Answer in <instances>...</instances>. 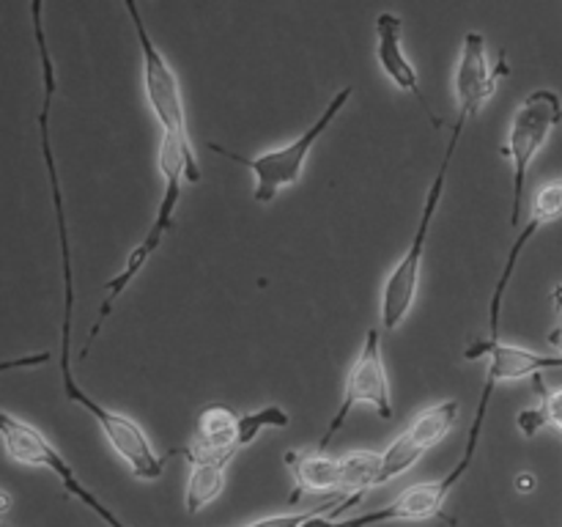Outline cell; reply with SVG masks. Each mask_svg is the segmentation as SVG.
Returning a JSON list of instances; mask_svg holds the SVG:
<instances>
[{
    "instance_id": "cell-20",
    "label": "cell",
    "mask_w": 562,
    "mask_h": 527,
    "mask_svg": "<svg viewBox=\"0 0 562 527\" xmlns=\"http://www.w3.org/2000/svg\"><path fill=\"white\" fill-rule=\"evenodd\" d=\"M514 486L519 494H530V492H536L538 478L532 475V472H519V475L514 478Z\"/></svg>"
},
{
    "instance_id": "cell-15",
    "label": "cell",
    "mask_w": 562,
    "mask_h": 527,
    "mask_svg": "<svg viewBox=\"0 0 562 527\" xmlns=\"http://www.w3.org/2000/svg\"><path fill=\"white\" fill-rule=\"evenodd\" d=\"M404 22H401L398 14H393V11H382V14L376 16V60L379 66H382L384 75L390 77V80L395 82V86L401 88V91L412 93V97L420 102V108L426 110V115L431 119V124L442 126V119H437L431 110V104H428L426 93H423L420 88V77H417V69L412 66L409 55L404 53Z\"/></svg>"
},
{
    "instance_id": "cell-3",
    "label": "cell",
    "mask_w": 562,
    "mask_h": 527,
    "mask_svg": "<svg viewBox=\"0 0 562 527\" xmlns=\"http://www.w3.org/2000/svg\"><path fill=\"white\" fill-rule=\"evenodd\" d=\"M470 121V115H461L459 121L453 124V132H450L448 148L442 154V162H439L437 176H434L431 187L426 192V201H423V212L420 220H417V231L412 236L409 247L404 250V256L398 258V264L393 267V272L387 274L382 285V327L384 329H398L401 324L406 322V316L412 313L417 300V289H420V272H423V256H426V245H428V234H431L434 217L439 212V203H442L445 187H448V176H450V165H453L456 152H459L461 135H464V126Z\"/></svg>"
},
{
    "instance_id": "cell-16",
    "label": "cell",
    "mask_w": 562,
    "mask_h": 527,
    "mask_svg": "<svg viewBox=\"0 0 562 527\" xmlns=\"http://www.w3.org/2000/svg\"><path fill=\"white\" fill-rule=\"evenodd\" d=\"M285 467L294 475V492H291L289 503L294 505L302 494L307 492H338L344 494V464H340V456L322 453V450H289L283 456ZM346 497V494H344Z\"/></svg>"
},
{
    "instance_id": "cell-8",
    "label": "cell",
    "mask_w": 562,
    "mask_h": 527,
    "mask_svg": "<svg viewBox=\"0 0 562 527\" xmlns=\"http://www.w3.org/2000/svg\"><path fill=\"white\" fill-rule=\"evenodd\" d=\"M0 437H3V448L9 453V459H14L16 464L25 467H42L49 470L60 481L66 494H71L75 500H80L82 505L93 511L102 522H108L110 527H126L86 483L77 478V472L71 470L69 461L58 453L53 442L38 431L36 426L25 423L22 417H14L11 412H0Z\"/></svg>"
},
{
    "instance_id": "cell-12",
    "label": "cell",
    "mask_w": 562,
    "mask_h": 527,
    "mask_svg": "<svg viewBox=\"0 0 562 527\" xmlns=\"http://www.w3.org/2000/svg\"><path fill=\"white\" fill-rule=\"evenodd\" d=\"M508 60H505V53H499L497 64L488 60L486 38L483 33L470 31L464 36V44H461V58L459 66H456V102H459L461 115H475L488 99L497 93L499 77H508Z\"/></svg>"
},
{
    "instance_id": "cell-10",
    "label": "cell",
    "mask_w": 562,
    "mask_h": 527,
    "mask_svg": "<svg viewBox=\"0 0 562 527\" xmlns=\"http://www.w3.org/2000/svg\"><path fill=\"white\" fill-rule=\"evenodd\" d=\"M165 187H162V198H159V206H157V214H154V223L151 228L146 231V236L140 239V245L135 247V250L126 256V264L121 267V272L115 274V278H110L108 283H104V300L102 305H99V313H97V322H93L91 333H88V340L82 344L80 349V360H86L88 357V349L93 346V340L99 338V333H102L104 322H108V316L113 313L115 302L124 296V291L130 289L132 280L137 278V274L143 272V267H146L148 261H151L154 253L159 250V245L165 242V236L170 234V228H173L176 223V206H179V198H181V184L187 181L184 173H165Z\"/></svg>"
},
{
    "instance_id": "cell-21",
    "label": "cell",
    "mask_w": 562,
    "mask_h": 527,
    "mask_svg": "<svg viewBox=\"0 0 562 527\" xmlns=\"http://www.w3.org/2000/svg\"><path fill=\"white\" fill-rule=\"evenodd\" d=\"M552 305H554V311H558L560 327H562V283L554 285V291H552Z\"/></svg>"
},
{
    "instance_id": "cell-22",
    "label": "cell",
    "mask_w": 562,
    "mask_h": 527,
    "mask_svg": "<svg viewBox=\"0 0 562 527\" xmlns=\"http://www.w3.org/2000/svg\"><path fill=\"white\" fill-rule=\"evenodd\" d=\"M0 500H3V505H0V511H3V514H5V511L11 508V497H9V492L0 494Z\"/></svg>"
},
{
    "instance_id": "cell-11",
    "label": "cell",
    "mask_w": 562,
    "mask_h": 527,
    "mask_svg": "<svg viewBox=\"0 0 562 527\" xmlns=\"http://www.w3.org/2000/svg\"><path fill=\"white\" fill-rule=\"evenodd\" d=\"M461 406L459 401L448 399L439 401V404L426 406L423 412H417L412 417L409 426L387 445V450H382V472H379V486L395 481V478L406 475L423 456L431 448H437L439 442L448 439V434L453 431L456 423H459Z\"/></svg>"
},
{
    "instance_id": "cell-13",
    "label": "cell",
    "mask_w": 562,
    "mask_h": 527,
    "mask_svg": "<svg viewBox=\"0 0 562 527\" xmlns=\"http://www.w3.org/2000/svg\"><path fill=\"white\" fill-rule=\"evenodd\" d=\"M560 217H562V176L560 179L549 181V184H543L541 190H538L536 201H532V209H530V217H527V225L519 231V236H516L514 245H510L508 258H505V267H503V272H499L497 283H494L492 300H488V335H486L488 340H499V316H503V300H505V291H508L510 278H514L516 267H519L521 253H525V247L536 239V234L543 228V225L554 223V220H560Z\"/></svg>"
},
{
    "instance_id": "cell-9",
    "label": "cell",
    "mask_w": 562,
    "mask_h": 527,
    "mask_svg": "<svg viewBox=\"0 0 562 527\" xmlns=\"http://www.w3.org/2000/svg\"><path fill=\"white\" fill-rule=\"evenodd\" d=\"M357 406H371L382 421H393V393H390V379L387 368H384L382 357V333L379 329H368L366 340H362L360 351H357L355 362L349 368V377H346L344 395H340V404L335 410V417L329 421L327 431L318 439L316 450H327V445L333 442V437L338 431H344L346 421H349L351 410Z\"/></svg>"
},
{
    "instance_id": "cell-5",
    "label": "cell",
    "mask_w": 562,
    "mask_h": 527,
    "mask_svg": "<svg viewBox=\"0 0 562 527\" xmlns=\"http://www.w3.org/2000/svg\"><path fill=\"white\" fill-rule=\"evenodd\" d=\"M560 121L562 99L552 88H536L532 93H527V99L516 108L514 119H510L508 141L503 143L499 152H503V157L510 162V170H514V195H510L514 198V203H510V225L514 228L521 223L527 173H530L538 152L547 146Z\"/></svg>"
},
{
    "instance_id": "cell-6",
    "label": "cell",
    "mask_w": 562,
    "mask_h": 527,
    "mask_svg": "<svg viewBox=\"0 0 562 527\" xmlns=\"http://www.w3.org/2000/svg\"><path fill=\"white\" fill-rule=\"evenodd\" d=\"M472 467L470 459L461 456L459 464L448 472L439 481H426V483H412L406 486L393 503L382 505V508L366 511V514L349 516V519H340L349 505L360 503V497H351L346 503H340L338 508L322 511V514L311 516L302 527H382L390 525V522H426V519H445L442 508L448 503L450 492L456 489V483H461V478L467 475V470Z\"/></svg>"
},
{
    "instance_id": "cell-2",
    "label": "cell",
    "mask_w": 562,
    "mask_h": 527,
    "mask_svg": "<svg viewBox=\"0 0 562 527\" xmlns=\"http://www.w3.org/2000/svg\"><path fill=\"white\" fill-rule=\"evenodd\" d=\"M289 412L278 404H267L247 415L225 404L206 406L198 415V434L192 445L179 450L190 464L184 486L187 514H201L223 494L225 472L239 450L252 445V439L267 428H289Z\"/></svg>"
},
{
    "instance_id": "cell-18",
    "label": "cell",
    "mask_w": 562,
    "mask_h": 527,
    "mask_svg": "<svg viewBox=\"0 0 562 527\" xmlns=\"http://www.w3.org/2000/svg\"><path fill=\"white\" fill-rule=\"evenodd\" d=\"M338 503H318L313 505V508L307 511H300V514H278V516H267V519H258V522H250L247 527H302L305 525L311 516L322 514V511H333Z\"/></svg>"
},
{
    "instance_id": "cell-1",
    "label": "cell",
    "mask_w": 562,
    "mask_h": 527,
    "mask_svg": "<svg viewBox=\"0 0 562 527\" xmlns=\"http://www.w3.org/2000/svg\"><path fill=\"white\" fill-rule=\"evenodd\" d=\"M31 22H33V42H36L38 66H42V110H38V143H42L44 168L49 176V190H53V209H55V228H58V250H60V278H64V318H60V388H64L66 401L86 410L93 421L99 423L102 434L108 437L110 448L126 461L132 475L137 481H157L165 470V459L154 450L151 439L143 431L137 421L130 415L110 410L102 401L91 399L86 390L77 384L71 373V322H75V264H71V242L69 225H66L64 192H60L58 162H55L53 146V102L58 93V77H55V60L49 53L47 36H44V3L33 0L31 3Z\"/></svg>"
},
{
    "instance_id": "cell-4",
    "label": "cell",
    "mask_w": 562,
    "mask_h": 527,
    "mask_svg": "<svg viewBox=\"0 0 562 527\" xmlns=\"http://www.w3.org/2000/svg\"><path fill=\"white\" fill-rule=\"evenodd\" d=\"M351 97H355V88L351 86L338 88V91L333 93V99H329L327 108L322 110V115H318V119L313 121L300 137H294V141L285 143V146L272 148V152L258 154V157H241V154L228 152V148L220 146V143L214 141H209V148L223 154V157H228L231 162L241 165V168H247L252 176H256V187H252V198H256V203H272L280 190H289V187L300 184V179L305 176V165H307V157H311L313 146L322 141L324 132L333 126V121L338 119L340 110L351 102Z\"/></svg>"
},
{
    "instance_id": "cell-19",
    "label": "cell",
    "mask_w": 562,
    "mask_h": 527,
    "mask_svg": "<svg viewBox=\"0 0 562 527\" xmlns=\"http://www.w3.org/2000/svg\"><path fill=\"white\" fill-rule=\"evenodd\" d=\"M49 351H38V355H31V357H16V360H5L3 362V371H14V368H31V366H38V362H49Z\"/></svg>"
},
{
    "instance_id": "cell-14",
    "label": "cell",
    "mask_w": 562,
    "mask_h": 527,
    "mask_svg": "<svg viewBox=\"0 0 562 527\" xmlns=\"http://www.w3.org/2000/svg\"><path fill=\"white\" fill-rule=\"evenodd\" d=\"M464 360L486 362V382L503 384V382H519L527 377H541L543 371H558L562 368V357L549 351H532L525 346L503 344V340L475 338L464 349Z\"/></svg>"
},
{
    "instance_id": "cell-7",
    "label": "cell",
    "mask_w": 562,
    "mask_h": 527,
    "mask_svg": "<svg viewBox=\"0 0 562 527\" xmlns=\"http://www.w3.org/2000/svg\"><path fill=\"white\" fill-rule=\"evenodd\" d=\"M126 14H130L132 27L137 33V42H140V55H143V91H146L148 108H151L154 119H157L162 137H170L179 146H184L187 152H195L192 148L190 126H187V108L184 97H181L179 77H176L173 66L168 64L162 53L157 49L154 38L148 36L146 22L140 16V5L135 0H126L124 3Z\"/></svg>"
},
{
    "instance_id": "cell-17",
    "label": "cell",
    "mask_w": 562,
    "mask_h": 527,
    "mask_svg": "<svg viewBox=\"0 0 562 527\" xmlns=\"http://www.w3.org/2000/svg\"><path fill=\"white\" fill-rule=\"evenodd\" d=\"M532 382H536V390L541 393V401L530 406V410H521L519 417H516V426H519V431L527 439L538 437L543 428H554V431L562 434V388L549 390L543 384V373L532 379Z\"/></svg>"
}]
</instances>
